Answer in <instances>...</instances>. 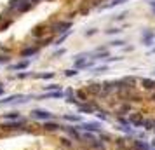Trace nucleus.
Segmentation results:
<instances>
[{
    "label": "nucleus",
    "mask_w": 155,
    "mask_h": 150,
    "mask_svg": "<svg viewBox=\"0 0 155 150\" xmlns=\"http://www.w3.org/2000/svg\"><path fill=\"white\" fill-rule=\"evenodd\" d=\"M21 124H23V119H19V122L16 121V122H9V124H2L0 128H2V129H5V131H12V129H19V128H21Z\"/></svg>",
    "instance_id": "423d86ee"
},
{
    "label": "nucleus",
    "mask_w": 155,
    "mask_h": 150,
    "mask_svg": "<svg viewBox=\"0 0 155 150\" xmlns=\"http://www.w3.org/2000/svg\"><path fill=\"white\" fill-rule=\"evenodd\" d=\"M63 119H65V121H70V122H80V121H82L79 115H63Z\"/></svg>",
    "instance_id": "6ab92c4d"
},
{
    "label": "nucleus",
    "mask_w": 155,
    "mask_h": 150,
    "mask_svg": "<svg viewBox=\"0 0 155 150\" xmlns=\"http://www.w3.org/2000/svg\"><path fill=\"white\" fill-rule=\"evenodd\" d=\"M122 44H124V40H113V42H110L112 47H120Z\"/></svg>",
    "instance_id": "bb28decb"
},
{
    "label": "nucleus",
    "mask_w": 155,
    "mask_h": 150,
    "mask_svg": "<svg viewBox=\"0 0 155 150\" xmlns=\"http://www.w3.org/2000/svg\"><path fill=\"white\" fill-rule=\"evenodd\" d=\"M133 149L134 150H150V145H148L147 142L136 140V142H133Z\"/></svg>",
    "instance_id": "6e6552de"
},
{
    "label": "nucleus",
    "mask_w": 155,
    "mask_h": 150,
    "mask_svg": "<svg viewBox=\"0 0 155 150\" xmlns=\"http://www.w3.org/2000/svg\"><path fill=\"white\" fill-rule=\"evenodd\" d=\"M87 91L92 93V94H99V93H103V86L101 84H92V86L87 87Z\"/></svg>",
    "instance_id": "ddd939ff"
},
{
    "label": "nucleus",
    "mask_w": 155,
    "mask_h": 150,
    "mask_svg": "<svg viewBox=\"0 0 155 150\" xmlns=\"http://www.w3.org/2000/svg\"><path fill=\"white\" fill-rule=\"evenodd\" d=\"M3 117L9 119V121H19V119H21L19 112H9V114H3Z\"/></svg>",
    "instance_id": "dca6fc26"
},
{
    "label": "nucleus",
    "mask_w": 155,
    "mask_h": 150,
    "mask_svg": "<svg viewBox=\"0 0 155 150\" xmlns=\"http://www.w3.org/2000/svg\"><path fill=\"white\" fill-rule=\"evenodd\" d=\"M154 38H155L154 31H145V33H143V44H145V45H152Z\"/></svg>",
    "instance_id": "1a4fd4ad"
},
{
    "label": "nucleus",
    "mask_w": 155,
    "mask_h": 150,
    "mask_svg": "<svg viewBox=\"0 0 155 150\" xmlns=\"http://www.w3.org/2000/svg\"><path fill=\"white\" fill-rule=\"evenodd\" d=\"M61 129H65L72 138H75V140H80V133H79V129H75V128H70V126H66V128H61Z\"/></svg>",
    "instance_id": "9d476101"
},
{
    "label": "nucleus",
    "mask_w": 155,
    "mask_h": 150,
    "mask_svg": "<svg viewBox=\"0 0 155 150\" xmlns=\"http://www.w3.org/2000/svg\"><path fill=\"white\" fill-rule=\"evenodd\" d=\"M37 51H38V47H28L21 52V56H33V54H37Z\"/></svg>",
    "instance_id": "a211bd4d"
},
{
    "label": "nucleus",
    "mask_w": 155,
    "mask_h": 150,
    "mask_svg": "<svg viewBox=\"0 0 155 150\" xmlns=\"http://www.w3.org/2000/svg\"><path fill=\"white\" fill-rule=\"evenodd\" d=\"M98 119H101V121H108V115H106L105 112H99V114H98Z\"/></svg>",
    "instance_id": "cd10ccee"
},
{
    "label": "nucleus",
    "mask_w": 155,
    "mask_h": 150,
    "mask_svg": "<svg viewBox=\"0 0 155 150\" xmlns=\"http://www.w3.org/2000/svg\"><path fill=\"white\" fill-rule=\"evenodd\" d=\"M152 145H154V147H155V140H154V143H152Z\"/></svg>",
    "instance_id": "c9c22d12"
},
{
    "label": "nucleus",
    "mask_w": 155,
    "mask_h": 150,
    "mask_svg": "<svg viewBox=\"0 0 155 150\" xmlns=\"http://www.w3.org/2000/svg\"><path fill=\"white\" fill-rule=\"evenodd\" d=\"M152 150H155V149H152Z\"/></svg>",
    "instance_id": "4c0bfd02"
},
{
    "label": "nucleus",
    "mask_w": 155,
    "mask_h": 150,
    "mask_svg": "<svg viewBox=\"0 0 155 150\" xmlns=\"http://www.w3.org/2000/svg\"><path fill=\"white\" fill-rule=\"evenodd\" d=\"M154 129H155V128H154Z\"/></svg>",
    "instance_id": "ea45409f"
},
{
    "label": "nucleus",
    "mask_w": 155,
    "mask_h": 150,
    "mask_svg": "<svg viewBox=\"0 0 155 150\" xmlns=\"http://www.w3.org/2000/svg\"><path fill=\"white\" fill-rule=\"evenodd\" d=\"M61 142H63V145H65V147H70V145H72V143H70V140H66V138H63Z\"/></svg>",
    "instance_id": "2f4dec72"
},
{
    "label": "nucleus",
    "mask_w": 155,
    "mask_h": 150,
    "mask_svg": "<svg viewBox=\"0 0 155 150\" xmlns=\"http://www.w3.org/2000/svg\"><path fill=\"white\" fill-rule=\"evenodd\" d=\"M79 110H80V112H87V114H92V112H94V108L89 107V105H79Z\"/></svg>",
    "instance_id": "aec40b11"
},
{
    "label": "nucleus",
    "mask_w": 155,
    "mask_h": 150,
    "mask_svg": "<svg viewBox=\"0 0 155 150\" xmlns=\"http://www.w3.org/2000/svg\"><path fill=\"white\" fill-rule=\"evenodd\" d=\"M127 122H129V124H133L134 128H140V126H143V122H145V119L141 117V114H133V115H129V119H127Z\"/></svg>",
    "instance_id": "7ed1b4c3"
},
{
    "label": "nucleus",
    "mask_w": 155,
    "mask_h": 150,
    "mask_svg": "<svg viewBox=\"0 0 155 150\" xmlns=\"http://www.w3.org/2000/svg\"><path fill=\"white\" fill-rule=\"evenodd\" d=\"M68 35H70V33H63V35H61V37H59V38L56 40V45H59V44H63V42H65V38H66Z\"/></svg>",
    "instance_id": "a878e982"
},
{
    "label": "nucleus",
    "mask_w": 155,
    "mask_h": 150,
    "mask_svg": "<svg viewBox=\"0 0 155 150\" xmlns=\"http://www.w3.org/2000/svg\"><path fill=\"white\" fill-rule=\"evenodd\" d=\"M65 96V93L59 89V91H51V93H47V94H44V96H38V100H45V98H63Z\"/></svg>",
    "instance_id": "0eeeda50"
},
{
    "label": "nucleus",
    "mask_w": 155,
    "mask_h": 150,
    "mask_svg": "<svg viewBox=\"0 0 155 150\" xmlns=\"http://www.w3.org/2000/svg\"><path fill=\"white\" fill-rule=\"evenodd\" d=\"M152 101H154V103H155V93H154V94H152Z\"/></svg>",
    "instance_id": "72a5a7b5"
},
{
    "label": "nucleus",
    "mask_w": 155,
    "mask_h": 150,
    "mask_svg": "<svg viewBox=\"0 0 155 150\" xmlns=\"http://www.w3.org/2000/svg\"><path fill=\"white\" fill-rule=\"evenodd\" d=\"M61 54H65V49H59V51H56V52H54V58H56V56H61Z\"/></svg>",
    "instance_id": "7c9ffc66"
},
{
    "label": "nucleus",
    "mask_w": 155,
    "mask_h": 150,
    "mask_svg": "<svg viewBox=\"0 0 155 150\" xmlns=\"http://www.w3.org/2000/svg\"><path fill=\"white\" fill-rule=\"evenodd\" d=\"M35 77H38V79H52V77H54V73H52V72H49V73H40V75H35Z\"/></svg>",
    "instance_id": "393cba45"
},
{
    "label": "nucleus",
    "mask_w": 155,
    "mask_h": 150,
    "mask_svg": "<svg viewBox=\"0 0 155 150\" xmlns=\"http://www.w3.org/2000/svg\"><path fill=\"white\" fill-rule=\"evenodd\" d=\"M141 86L145 87V89H155V80L154 79H141Z\"/></svg>",
    "instance_id": "f8f14e48"
},
{
    "label": "nucleus",
    "mask_w": 155,
    "mask_h": 150,
    "mask_svg": "<svg viewBox=\"0 0 155 150\" xmlns=\"http://www.w3.org/2000/svg\"><path fill=\"white\" fill-rule=\"evenodd\" d=\"M31 114V117L33 119H38V121H49V119H52V114L51 112H47V110H31L30 112Z\"/></svg>",
    "instance_id": "f03ea898"
},
{
    "label": "nucleus",
    "mask_w": 155,
    "mask_h": 150,
    "mask_svg": "<svg viewBox=\"0 0 155 150\" xmlns=\"http://www.w3.org/2000/svg\"><path fill=\"white\" fill-rule=\"evenodd\" d=\"M68 28H72V23H70V21H66V23H58V24H54V26H52V31L66 33V30H68Z\"/></svg>",
    "instance_id": "39448f33"
},
{
    "label": "nucleus",
    "mask_w": 155,
    "mask_h": 150,
    "mask_svg": "<svg viewBox=\"0 0 155 150\" xmlns=\"http://www.w3.org/2000/svg\"><path fill=\"white\" fill-rule=\"evenodd\" d=\"M73 94H75V98H79V100H85V98H87L85 91H77V93H73Z\"/></svg>",
    "instance_id": "5701e85b"
},
{
    "label": "nucleus",
    "mask_w": 155,
    "mask_h": 150,
    "mask_svg": "<svg viewBox=\"0 0 155 150\" xmlns=\"http://www.w3.org/2000/svg\"><path fill=\"white\" fill-rule=\"evenodd\" d=\"M98 30H89V31H85V37H91V35H94Z\"/></svg>",
    "instance_id": "c756f323"
},
{
    "label": "nucleus",
    "mask_w": 155,
    "mask_h": 150,
    "mask_svg": "<svg viewBox=\"0 0 155 150\" xmlns=\"http://www.w3.org/2000/svg\"><path fill=\"white\" fill-rule=\"evenodd\" d=\"M75 129H82V131H85V133H101V128L96 124V122H82L79 128H75Z\"/></svg>",
    "instance_id": "f257e3e1"
},
{
    "label": "nucleus",
    "mask_w": 155,
    "mask_h": 150,
    "mask_svg": "<svg viewBox=\"0 0 155 150\" xmlns=\"http://www.w3.org/2000/svg\"><path fill=\"white\" fill-rule=\"evenodd\" d=\"M2 94H3V89H2V87H0V96H2Z\"/></svg>",
    "instance_id": "f704fd0d"
},
{
    "label": "nucleus",
    "mask_w": 155,
    "mask_h": 150,
    "mask_svg": "<svg viewBox=\"0 0 155 150\" xmlns=\"http://www.w3.org/2000/svg\"><path fill=\"white\" fill-rule=\"evenodd\" d=\"M119 31H120L119 28H112V30H106V33H108V35H112V33H119Z\"/></svg>",
    "instance_id": "c85d7f7f"
},
{
    "label": "nucleus",
    "mask_w": 155,
    "mask_h": 150,
    "mask_svg": "<svg viewBox=\"0 0 155 150\" xmlns=\"http://www.w3.org/2000/svg\"><path fill=\"white\" fill-rule=\"evenodd\" d=\"M77 73H79V70H75V68H72V70H66V72H65V75H66V77H75Z\"/></svg>",
    "instance_id": "b1692460"
},
{
    "label": "nucleus",
    "mask_w": 155,
    "mask_h": 150,
    "mask_svg": "<svg viewBox=\"0 0 155 150\" xmlns=\"http://www.w3.org/2000/svg\"><path fill=\"white\" fill-rule=\"evenodd\" d=\"M28 66H30V61L26 59V61H19V63L12 65L10 68H12V70H24V68H28Z\"/></svg>",
    "instance_id": "4468645a"
},
{
    "label": "nucleus",
    "mask_w": 155,
    "mask_h": 150,
    "mask_svg": "<svg viewBox=\"0 0 155 150\" xmlns=\"http://www.w3.org/2000/svg\"><path fill=\"white\" fill-rule=\"evenodd\" d=\"M154 73H155V72H154Z\"/></svg>",
    "instance_id": "58836bf2"
},
{
    "label": "nucleus",
    "mask_w": 155,
    "mask_h": 150,
    "mask_svg": "<svg viewBox=\"0 0 155 150\" xmlns=\"http://www.w3.org/2000/svg\"><path fill=\"white\" fill-rule=\"evenodd\" d=\"M45 89L51 93V91H59L61 89V86H58V84H51V86H45Z\"/></svg>",
    "instance_id": "4be33fe9"
},
{
    "label": "nucleus",
    "mask_w": 155,
    "mask_h": 150,
    "mask_svg": "<svg viewBox=\"0 0 155 150\" xmlns=\"http://www.w3.org/2000/svg\"><path fill=\"white\" fill-rule=\"evenodd\" d=\"M115 145H117L119 150H129V147H126V140L124 138H117L115 140Z\"/></svg>",
    "instance_id": "f3484780"
},
{
    "label": "nucleus",
    "mask_w": 155,
    "mask_h": 150,
    "mask_svg": "<svg viewBox=\"0 0 155 150\" xmlns=\"http://www.w3.org/2000/svg\"><path fill=\"white\" fill-rule=\"evenodd\" d=\"M94 65V61H87V58H79L77 61H75V70H80V68H91Z\"/></svg>",
    "instance_id": "20e7f679"
},
{
    "label": "nucleus",
    "mask_w": 155,
    "mask_h": 150,
    "mask_svg": "<svg viewBox=\"0 0 155 150\" xmlns=\"http://www.w3.org/2000/svg\"><path fill=\"white\" fill-rule=\"evenodd\" d=\"M154 52H155V49H154Z\"/></svg>",
    "instance_id": "e433bc0d"
},
{
    "label": "nucleus",
    "mask_w": 155,
    "mask_h": 150,
    "mask_svg": "<svg viewBox=\"0 0 155 150\" xmlns=\"http://www.w3.org/2000/svg\"><path fill=\"white\" fill-rule=\"evenodd\" d=\"M143 126H145V129H154L155 128V121H145Z\"/></svg>",
    "instance_id": "412c9836"
},
{
    "label": "nucleus",
    "mask_w": 155,
    "mask_h": 150,
    "mask_svg": "<svg viewBox=\"0 0 155 150\" xmlns=\"http://www.w3.org/2000/svg\"><path fill=\"white\" fill-rule=\"evenodd\" d=\"M21 98H23L21 94H12V96H7V98L0 100V107H2V105H9V103H12L14 100H21Z\"/></svg>",
    "instance_id": "9b49d317"
},
{
    "label": "nucleus",
    "mask_w": 155,
    "mask_h": 150,
    "mask_svg": "<svg viewBox=\"0 0 155 150\" xmlns=\"http://www.w3.org/2000/svg\"><path fill=\"white\" fill-rule=\"evenodd\" d=\"M0 63H9V58L7 56H0Z\"/></svg>",
    "instance_id": "473e14b6"
},
{
    "label": "nucleus",
    "mask_w": 155,
    "mask_h": 150,
    "mask_svg": "<svg viewBox=\"0 0 155 150\" xmlns=\"http://www.w3.org/2000/svg\"><path fill=\"white\" fill-rule=\"evenodd\" d=\"M44 129L45 131H58V129H61V126L56 124V122H45L44 124Z\"/></svg>",
    "instance_id": "2eb2a0df"
}]
</instances>
